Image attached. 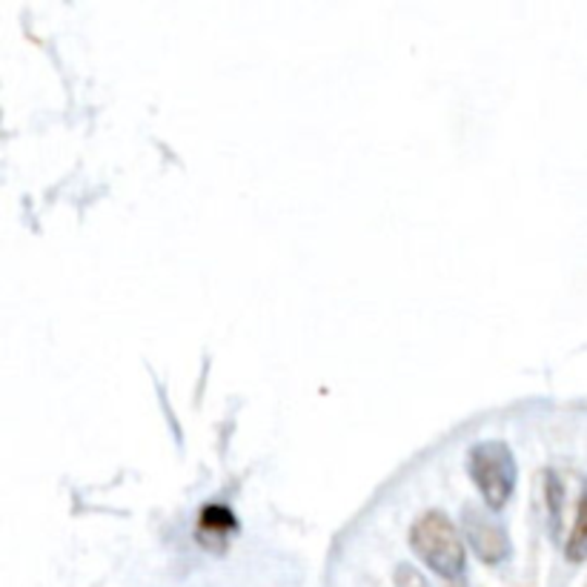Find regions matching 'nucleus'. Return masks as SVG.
<instances>
[{"mask_svg": "<svg viewBox=\"0 0 587 587\" xmlns=\"http://www.w3.org/2000/svg\"><path fill=\"white\" fill-rule=\"evenodd\" d=\"M467 519V530H470V541H473V548L478 550V557L487 559V562H496L508 553V539H504V533L499 530V525H490L485 519H473V513H464Z\"/></svg>", "mask_w": 587, "mask_h": 587, "instance_id": "obj_3", "label": "nucleus"}, {"mask_svg": "<svg viewBox=\"0 0 587 587\" xmlns=\"http://www.w3.org/2000/svg\"><path fill=\"white\" fill-rule=\"evenodd\" d=\"M415 553L430 564L445 579H455L464 571V545L455 533V525L441 510H427L413 525Z\"/></svg>", "mask_w": 587, "mask_h": 587, "instance_id": "obj_1", "label": "nucleus"}, {"mask_svg": "<svg viewBox=\"0 0 587 587\" xmlns=\"http://www.w3.org/2000/svg\"><path fill=\"white\" fill-rule=\"evenodd\" d=\"M235 519L229 510L224 508H207L204 513H201V530H210V533H221V536H227L229 530H233Z\"/></svg>", "mask_w": 587, "mask_h": 587, "instance_id": "obj_5", "label": "nucleus"}, {"mask_svg": "<svg viewBox=\"0 0 587 587\" xmlns=\"http://www.w3.org/2000/svg\"><path fill=\"white\" fill-rule=\"evenodd\" d=\"M470 476L487 504L499 510L516 485V462L501 441H482L470 450Z\"/></svg>", "mask_w": 587, "mask_h": 587, "instance_id": "obj_2", "label": "nucleus"}, {"mask_svg": "<svg viewBox=\"0 0 587 587\" xmlns=\"http://www.w3.org/2000/svg\"><path fill=\"white\" fill-rule=\"evenodd\" d=\"M567 559L571 562H585L587 559V485L582 490L576 519H573V530L567 536Z\"/></svg>", "mask_w": 587, "mask_h": 587, "instance_id": "obj_4", "label": "nucleus"}, {"mask_svg": "<svg viewBox=\"0 0 587 587\" xmlns=\"http://www.w3.org/2000/svg\"><path fill=\"white\" fill-rule=\"evenodd\" d=\"M396 585L399 587H430L422 573L415 571V567H410V564H401L399 573H396Z\"/></svg>", "mask_w": 587, "mask_h": 587, "instance_id": "obj_6", "label": "nucleus"}]
</instances>
